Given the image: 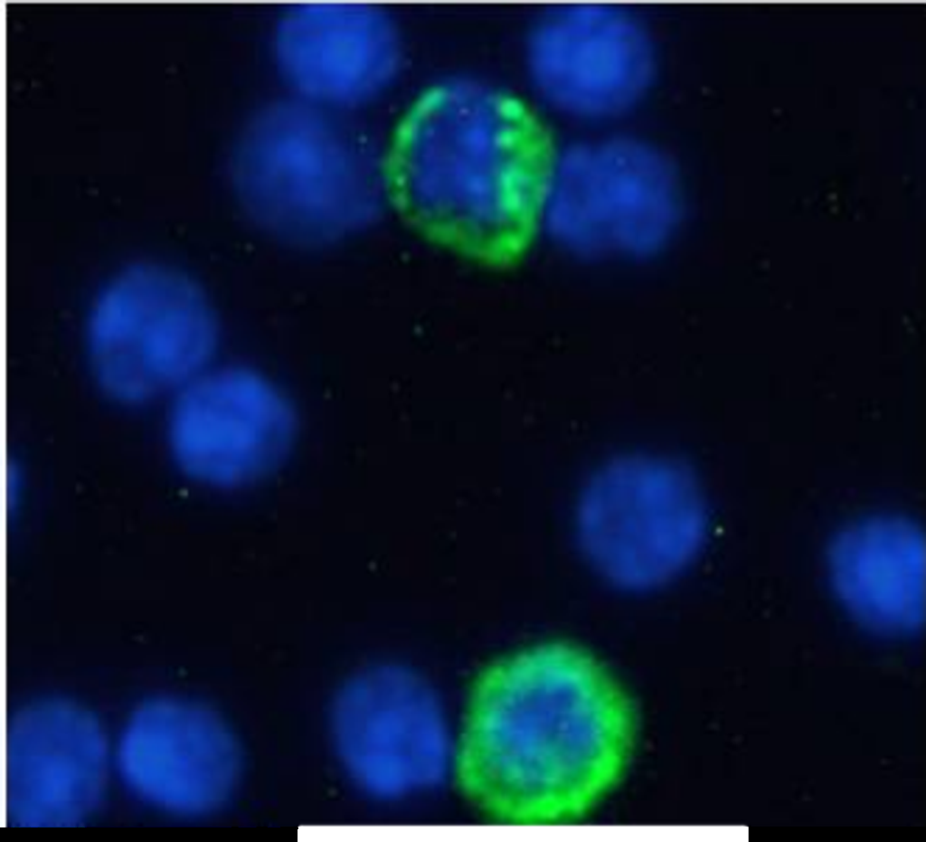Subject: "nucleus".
I'll return each instance as SVG.
<instances>
[{"label": "nucleus", "instance_id": "7", "mask_svg": "<svg viewBox=\"0 0 926 842\" xmlns=\"http://www.w3.org/2000/svg\"><path fill=\"white\" fill-rule=\"evenodd\" d=\"M332 733L352 781L380 799L431 789L461 755L434 694L417 675L396 666L368 669L344 686L333 709Z\"/></svg>", "mask_w": 926, "mask_h": 842}, {"label": "nucleus", "instance_id": "11", "mask_svg": "<svg viewBox=\"0 0 926 842\" xmlns=\"http://www.w3.org/2000/svg\"><path fill=\"white\" fill-rule=\"evenodd\" d=\"M107 749L97 721L62 701L31 705L6 736V816L15 827H71L97 806Z\"/></svg>", "mask_w": 926, "mask_h": 842}, {"label": "nucleus", "instance_id": "12", "mask_svg": "<svg viewBox=\"0 0 926 842\" xmlns=\"http://www.w3.org/2000/svg\"><path fill=\"white\" fill-rule=\"evenodd\" d=\"M118 764L137 796L184 816L220 808L241 772L228 727L205 707L180 699L153 701L134 714L120 741Z\"/></svg>", "mask_w": 926, "mask_h": 842}, {"label": "nucleus", "instance_id": "5", "mask_svg": "<svg viewBox=\"0 0 926 842\" xmlns=\"http://www.w3.org/2000/svg\"><path fill=\"white\" fill-rule=\"evenodd\" d=\"M577 531L605 579L645 591L669 582L696 557L707 513L697 481L683 464L627 455L590 479L579 501Z\"/></svg>", "mask_w": 926, "mask_h": 842}, {"label": "nucleus", "instance_id": "6", "mask_svg": "<svg viewBox=\"0 0 926 842\" xmlns=\"http://www.w3.org/2000/svg\"><path fill=\"white\" fill-rule=\"evenodd\" d=\"M87 334L99 383L128 402L180 391L211 368L219 338L202 289L180 272L151 264L123 271L105 288Z\"/></svg>", "mask_w": 926, "mask_h": 842}, {"label": "nucleus", "instance_id": "8", "mask_svg": "<svg viewBox=\"0 0 926 842\" xmlns=\"http://www.w3.org/2000/svg\"><path fill=\"white\" fill-rule=\"evenodd\" d=\"M297 418L284 393L242 366L210 368L178 391L169 439L181 468L219 488L255 483L290 452Z\"/></svg>", "mask_w": 926, "mask_h": 842}, {"label": "nucleus", "instance_id": "4", "mask_svg": "<svg viewBox=\"0 0 926 842\" xmlns=\"http://www.w3.org/2000/svg\"><path fill=\"white\" fill-rule=\"evenodd\" d=\"M678 206L674 175L655 149L600 137L543 154L532 226L577 255L639 257L668 240Z\"/></svg>", "mask_w": 926, "mask_h": 842}, {"label": "nucleus", "instance_id": "2", "mask_svg": "<svg viewBox=\"0 0 926 842\" xmlns=\"http://www.w3.org/2000/svg\"><path fill=\"white\" fill-rule=\"evenodd\" d=\"M543 156L513 96L450 78L410 104L389 161L393 194L420 222L471 246L498 247L532 226Z\"/></svg>", "mask_w": 926, "mask_h": 842}, {"label": "nucleus", "instance_id": "3", "mask_svg": "<svg viewBox=\"0 0 926 842\" xmlns=\"http://www.w3.org/2000/svg\"><path fill=\"white\" fill-rule=\"evenodd\" d=\"M334 113L301 100L271 107L237 153L244 209L265 232L295 245L324 246L357 233L393 194L390 161Z\"/></svg>", "mask_w": 926, "mask_h": 842}, {"label": "nucleus", "instance_id": "1", "mask_svg": "<svg viewBox=\"0 0 926 842\" xmlns=\"http://www.w3.org/2000/svg\"><path fill=\"white\" fill-rule=\"evenodd\" d=\"M628 723L617 689L572 647L532 648L485 679L461 755L478 791L515 815L572 813L615 776Z\"/></svg>", "mask_w": 926, "mask_h": 842}, {"label": "nucleus", "instance_id": "9", "mask_svg": "<svg viewBox=\"0 0 926 842\" xmlns=\"http://www.w3.org/2000/svg\"><path fill=\"white\" fill-rule=\"evenodd\" d=\"M528 79L552 110L581 122H602L630 109L652 70L646 33L611 5H559L535 23L525 50Z\"/></svg>", "mask_w": 926, "mask_h": 842}, {"label": "nucleus", "instance_id": "13", "mask_svg": "<svg viewBox=\"0 0 926 842\" xmlns=\"http://www.w3.org/2000/svg\"><path fill=\"white\" fill-rule=\"evenodd\" d=\"M828 568L840 602L870 630L903 636L922 625L925 544L910 519L880 515L855 522L833 542Z\"/></svg>", "mask_w": 926, "mask_h": 842}, {"label": "nucleus", "instance_id": "10", "mask_svg": "<svg viewBox=\"0 0 926 842\" xmlns=\"http://www.w3.org/2000/svg\"><path fill=\"white\" fill-rule=\"evenodd\" d=\"M279 69L299 100L335 112L383 95L401 64L396 27L364 3L294 5L276 34Z\"/></svg>", "mask_w": 926, "mask_h": 842}]
</instances>
